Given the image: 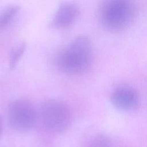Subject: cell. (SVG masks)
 I'll return each mask as SVG.
<instances>
[{
    "mask_svg": "<svg viewBox=\"0 0 147 147\" xmlns=\"http://www.w3.org/2000/svg\"><path fill=\"white\" fill-rule=\"evenodd\" d=\"M93 55L92 44L90 38L80 35L59 54L57 65L63 72L68 75H79L88 69Z\"/></svg>",
    "mask_w": 147,
    "mask_h": 147,
    "instance_id": "obj_1",
    "label": "cell"
},
{
    "mask_svg": "<svg viewBox=\"0 0 147 147\" xmlns=\"http://www.w3.org/2000/svg\"><path fill=\"white\" fill-rule=\"evenodd\" d=\"M136 14V0H102L99 7L102 25L112 32L127 29L133 23Z\"/></svg>",
    "mask_w": 147,
    "mask_h": 147,
    "instance_id": "obj_2",
    "label": "cell"
},
{
    "mask_svg": "<svg viewBox=\"0 0 147 147\" xmlns=\"http://www.w3.org/2000/svg\"><path fill=\"white\" fill-rule=\"evenodd\" d=\"M40 115L45 129L53 133L64 131L71 123V113L69 106L59 99L44 100L40 106Z\"/></svg>",
    "mask_w": 147,
    "mask_h": 147,
    "instance_id": "obj_3",
    "label": "cell"
},
{
    "mask_svg": "<svg viewBox=\"0 0 147 147\" xmlns=\"http://www.w3.org/2000/svg\"><path fill=\"white\" fill-rule=\"evenodd\" d=\"M7 117L13 129L20 133H25L35 126L37 114L34 107L30 102L24 99H18L9 105Z\"/></svg>",
    "mask_w": 147,
    "mask_h": 147,
    "instance_id": "obj_4",
    "label": "cell"
},
{
    "mask_svg": "<svg viewBox=\"0 0 147 147\" xmlns=\"http://www.w3.org/2000/svg\"><path fill=\"white\" fill-rule=\"evenodd\" d=\"M111 102L117 109L123 111H133L141 104L140 95L137 90L127 84L117 87L111 95Z\"/></svg>",
    "mask_w": 147,
    "mask_h": 147,
    "instance_id": "obj_5",
    "label": "cell"
},
{
    "mask_svg": "<svg viewBox=\"0 0 147 147\" xmlns=\"http://www.w3.org/2000/svg\"><path fill=\"white\" fill-rule=\"evenodd\" d=\"M79 15V8L74 3L61 4L54 16L52 25L56 28L63 29L72 25Z\"/></svg>",
    "mask_w": 147,
    "mask_h": 147,
    "instance_id": "obj_6",
    "label": "cell"
},
{
    "mask_svg": "<svg viewBox=\"0 0 147 147\" xmlns=\"http://www.w3.org/2000/svg\"><path fill=\"white\" fill-rule=\"evenodd\" d=\"M19 10V6L11 5L6 7L0 13V33L7 26L17 15Z\"/></svg>",
    "mask_w": 147,
    "mask_h": 147,
    "instance_id": "obj_7",
    "label": "cell"
},
{
    "mask_svg": "<svg viewBox=\"0 0 147 147\" xmlns=\"http://www.w3.org/2000/svg\"><path fill=\"white\" fill-rule=\"evenodd\" d=\"M26 43L21 42L14 47L10 51L9 55V67L13 69L16 67L26 49Z\"/></svg>",
    "mask_w": 147,
    "mask_h": 147,
    "instance_id": "obj_8",
    "label": "cell"
},
{
    "mask_svg": "<svg viewBox=\"0 0 147 147\" xmlns=\"http://www.w3.org/2000/svg\"><path fill=\"white\" fill-rule=\"evenodd\" d=\"M88 147H112V142L107 136L97 134L90 141Z\"/></svg>",
    "mask_w": 147,
    "mask_h": 147,
    "instance_id": "obj_9",
    "label": "cell"
},
{
    "mask_svg": "<svg viewBox=\"0 0 147 147\" xmlns=\"http://www.w3.org/2000/svg\"><path fill=\"white\" fill-rule=\"evenodd\" d=\"M2 134V121L1 117L0 116V139L1 138Z\"/></svg>",
    "mask_w": 147,
    "mask_h": 147,
    "instance_id": "obj_10",
    "label": "cell"
}]
</instances>
